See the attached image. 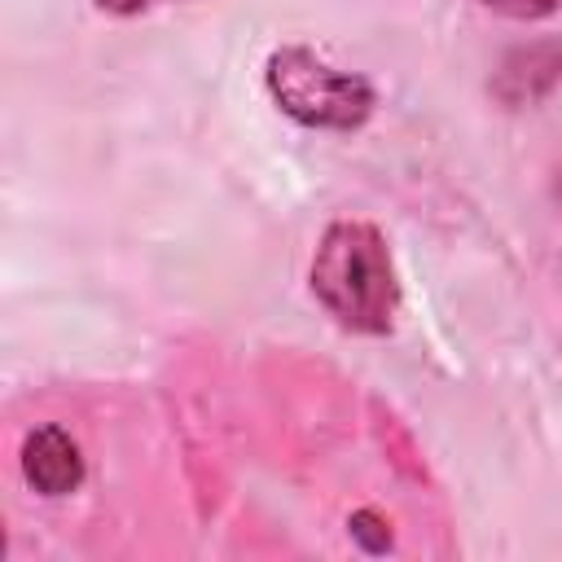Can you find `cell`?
<instances>
[{
	"instance_id": "6da1fadb",
	"label": "cell",
	"mask_w": 562,
	"mask_h": 562,
	"mask_svg": "<svg viewBox=\"0 0 562 562\" xmlns=\"http://www.w3.org/2000/svg\"><path fill=\"white\" fill-rule=\"evenodd\" d=\"M316 303L351 334H386L400 307V281L382 233L364 220H334L312 255Z\"/></svg>"
},
{
	"instance_id": "7a4b0ae2",
	"label": "cell",
	"mask_w": 562,
	"mask_h": 562,
	"mask_svg": "<svg viewBox=\"0 0 562 562\" xmlns=\"http://www.w3.org/2000/svg\"><path fill=\"white\" fill-rule=\"evenodd\" d=\"M263 88L281 114L316 132H356L373 114V83L356 70L329 66L303 44H285L268 57Z\"/></svg>"
},
{
	"instance_id": "3957f363",
	"label": "cell",
	"mask_w": 562,
	"mask_h": 562,
	"mask_svg": "<svg viewBox=\"0 0 562 562\" xmlns=\"http://www.w3.org/2000/svg\"><path fill=\"white\" fill-rule=\"evenodd\" d=\"M22 474L40 496H66L83 479L75 439L61 426H35L22 443Z\"/></svg>"
},
{
	"instance_id": "277c9868",
	"label": "cell",
	"mask_w": 562,
	"mask_h": 562,
	"mask_svg": "<svg viewBox=\"0 0 562 562\" xmlns=\"http://www.w3.org/2000/svg\"><path fill=\"white\" fill-rule=\"evenodd\" d=\"M479 4L492 13H505V18H522V22H536V18H549L553 9H562V0H479Z\"/></svg>"
},
{
	"instance_id": "5b68a950",
	"label": "cell",
	"mask_w": 562,
	"mask_h": 562,
	"mask_svg": "<svg viewBox=\"0 0 562 562\" xmlns=\"http://www.w3.org/2000/svg\"><path fill=\"white\" fill-rule=\"evenodd\" d=\"M158 4H171V0H97V9L114 13V18H132V13H149Z\"/></svg>"
}]
</instances>
